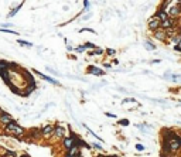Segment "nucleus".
Returning a JSON list of instances; mask_svg holds the SVG:
<instances>
[{
	"label": "nucleus",
	"instance_id": "f257e3e1",
	"mask_svg": "<svg viewBox=\"0 0 181 157\" xmlns=\"http://www.w3.org/2000/svg\"><path fill=\"white\" fill-rule=\"evenodd\" d=\"M3 130H4V133L6 134H14V136H20V134L26 133V130L17 123L16 120H13V122H10V123H7V125H4Z\"/></svg>",
	"mask_w": 181,
	"mask_h": 157
},
{
	"label": "nucleus",
	"instance_id": "f03ea898",
	"mask_svg": "<svg viewBox=\"0 0 181 157\" xmlns=\"http://www.w3.org/2000/svg\"><path fill=\"white\" fill-rule=\"evenodd\" d=\"M177 20H178V18H173V17H168L167 20L161 21V24H160V28H163V30H168V28L177 27Z\"/></svg>",
	"mask_w": 181,
	"mask_h": 157
},
{
	"label": "nucleus",
	"instance_id": "7ed1b4c3",
	"mask_svg": "<svg viewBox=\"0 0 181 157\" xmlns=\"http://www.w3.org/2000/svg\"><path fill=\"white\" fill-rule=\"evenodd\" d=\"M167 13H168V16L173 17V18H180L181 17V9L178 4H173V6H170V7L167 9Z\"/></svg>",
	"mask_w": 181,
	"mask_h": 157
},
{
	"label": "nucleus",
	"instance_id": "20e7f679",
	"mask_svg": "<svg viewBox=\"0 0 181 157\" xmlns=\"http://www.w3.org/2000/svg\"><path fill=\"white\" fill-rule=\"evenodd\" d=\"M160 24H161V21H160L156 16H153V17H150L149 18V21H147V27H149V30H151V31H156V30L160 28Z\"/></svg>",
	"mask_w": 181,
	"mask_h": 157
},
{
	"label": "nucleus",
	"instance_id": "39448f33",
	"mask_svg": "<svg viewBox=\"0 0 181 157\" xmlns=\"http://www.w3.org/2000/svg\"><path fill=\"white\" fill-rule=\"evenodd\" d=\"M54 127L55 126H53V125H45V126H43V127H40L41 129V136L43 137H51L53 133H54Z\"/></svg>",
	"mask_w": 181,
	"mask_h": 157
},
{
	"label": "nucleus",
	"instance_id": "423d86ee",
	"mask_svg": "<svg viewBox=\"0 0 181 157\" xmlns=\"http://www.w3.org/2000/svg\"><path fill=\"white\" fill-rule=\"evenodd\" d=\"M34 74H37L40 78H43L44 81H47L48 84H51V85H60V81H57V79H53L51 77H48V75H45V74H43V72H38V71H33Z\"/></svg>",
	"mask_w": 181,
	"mask_h": 157
},
{
	"label": "nucleus",
	"instance_id": "0eeeda50",
	"mask_svg": "<svg viewBox=\"0 0 181 157\" xmlns=\"http://www.w3.org/2000/svg\"><path fill=\"white\" fill-rule=\"evenodd\" d=\"M153 37L156 40H158V41H161V43H164V41H167V36H165V30H163V28H158V30H156V31H153Z\"/></svg>",
	"mask_w": 181,
	"mask_h": 157
},
{
	"label": "nucleus",
	"instance_id": "6e6552de",
	"mask_svg": "<svg viewBox=\"0 0 181 157\" xmlns=\"http://www.w3.org/2000/svg\"><path fill=\"white\" fill-rule=\"evenodd\" d=\"M72 146H77V144H75V139L71 137V136H68V137L65 136V137L62 139V147L65 150H70Z\"/></svg>",
	"mask_w": 181,
	"mask_h": 157
},
{
	"label": "nucleus",
	"instance_id": "1a4fd4ad",
	"mask_svg": "<svg viewBox=\"0 0 181 157\" xmlns=\"http://www.w3.org/2000/svg\"><path fill=\"white\" fill-rule=\"evenodd\" d=\"M13 120H14L13 116H11L10 113H7V112H1V113H0V123L3 126L10 123V122H13Z\"/></svg>",
	"mask_w": 181,
	"mask_h": 157
},
{
	"label": "nucleus",
	"instance_id": "9d476101",
	"mask_svg": "<svg viewBox=\"0 0 181 157\" xmlns=\"http://www.w3.org/2000/svg\"><path fill=\"white\" fill-rule=\"evenodd\" d=\"M53 136L58 137V139H64V137H65V127H62L61 125H57L54 127V133H53Z\"/></svg>",
	"mask_w": 181,
	"mask_h": 157
},
{
	"label": "nucleus",
	"instance_id": "9b49d317",
	"mask_svg": "<svg viewBox=\"0 0 181 157\" xmlns=\"http://www.w3.org/2000/svg\"><path fill=\"white\" fill-rule=\"evenodd\" d=\"M28 136H30V139H33V140H37L40 137H43V136H41V129H38V127H31V129L28 130Z\"/></svg>",
	"mask_w": 181,
	"mask_h": 157
},
{
	"label": "nucleus",
	"instance_id": "f8f14e48",
	"mask_svg": "<svg viewBox=\"0 0 181 157\" xmlns=\"http://www.w3.org/2000/svg\"><path fill=\"white\" fill-rule=\"evenodd\" d=\"M88 74H92V75H96V77H102L105 72H103L101 68L95 67V65H89V67H88Z\"/></svg>",
	"mask_w": 181,
	"mask_h": 157
},
{
	"label": "nucleus",
	"instance_id": "ddd939ff",
	"mask_svg": "<svg viewBox=\"0 0 181 157\" xmlns=\"http://www.w3.org/2000/svg\"><path fill=\"white\" fill-rule=\"evenodd\" d=\"M154 16L157 17L160 21H164V20H167V18L170 17V16H168V13H167L165 10H160V9H157V11L154 13Z\"/></svg>",
	"mask_w": 181,
	"mask_h": 157
},
{
	"label": "nucleus",
	"instance_id": "4468645a",
	"mask_svg": "<svg viewBox=\"0 0 181 157\" xmlns=\"http://www.w3.org/2000/svg\"><path fill=\"white\" fill-rule=\"evenodd\" d=\"M20 74H21L24 78H26V81H27L28 84H31V82H35V81H34V77L31 75V72H28V71H26V70H21V72H20Z\"/></svg>",
	"mask_w": 181,
	"mask_h": 157
},
{
	"label": "nucleus",
	"instance_id": "2eb2a0df",
	"mask_svg": "<svg viewBox=\"0 0 181 157\" xmlns=\"http://www.w3.org/2000/svg\"><path fill=\"white\" fill-rule=\"evenodd\" d=\"M0 77L4 81V84H10V71H0Z\"/></svg>",
	"mask_w": 181,
	"mask_h": 157
},
{
	"label": "nucleus",
	"instance_id": "dca6fc26",
	"mask_svg": "<svg viewBox=\"0 0 181 157\" xmlns=\"http://www.w3.org/2000/svg\"><path fill=\"white\" fill-rule=\"evenodd\" d=\"M9 71H11V72H21V68H20V65L16 63H9Z\"/></svg>",
	"mask_w": 181,
	"mask_h": 157
},
{
	"label": "nucleus",
	"instance_id": "f3484780",
	"mask_svg": "<svg viewBox=\"0 0 181 157\" xmlns=\"http://www.w3.org/2000/svg\"><path fill=\"white\" fill-rule=\"evenodd\" d=\"M33 91H35V82H31V84H28L27 88H26V92H24V96H28V95L31 94Z\"/></svg>",
	"mask_w": 181,
	"mask_h": 157
},
{
	"label": "nucleus",
	"instance_id": "a211bd4d",
	"mask_svg": "<svg viewBox=\"0 0 181 157\" xmlns=\"http://www.w3.org/2000/svg\"><path fill=\"white\" fill-rule=\"evenodd\" d=\"M103 54V50L102 48H95V50H89V53H88V55L89 57H95V55H102Z\"/></svg>",
	"mask_w": 181,
	"mask_h": 157
},
{
	"label": "nucleus",
	"instance_id": "6ab92c4d",
	"mask_svg": "<svg viewBox=\"0 0 181 157\" xmlns=\"http://www.w3.org/2000/svg\"><path fill=\"white\" fill-rule=\"evenodd\" d=\"M144 48H146L147 51H156V50H157V45H154V43H151V41H146V43H144Z\"/></svg>",
	"mask_w": 181,
	"mask_h": 157
},
{
	"label": "nucleus",
	"instance_id": "aec40b11",
	"mask_svg": "<svg viewBox=\"0 0 181 157\" xmlns=\"http://www.w3.org/2000/svg\"><path fill=\"white\" fill-rule=\"evenodd\" d=\"M173 0H161V3H160V6H158V9L160 10H165L167 11V9H168V6H170V3H171Z\"/></svg>",
	"mask_w": 181,
	"mask_h": 157
},
{
	"label": "nucleus",
	"instance_id": "412c9836",
	"mask_svg": "<svg viewBox=\"0 0 181 157\" xmlns=\"http://www.w3.org/2000/svg\"><path fill=\"white\" fill-rule=\"evenodd\" d=\"M67 153L71 154V156H78L79 154V147L78 146H72L70 150H67Z\"/></svg>",
	"mask_w": 181,
	"mask_h": 157
},
{
	"label": "nucleus",
	"instance_id": "4be33fe9",
	"mask_svg": "<svg viewBox=\"0 0 181 157\" xmlns=\"http://www.w3.org/2000/svg\"><path fill=\"white\" fill-rule=\"evenodd\" d=\"M0 71H9V61L0 60Z\"/></svg>",
	"mask_w": 181,
	"mask_h": 157
},
{
	"label": "nucleus",
	"instance_id": "5701e85b",
	"mask_svg": "<svg viewBox=\"0 0 181 157\" xmlns=\"http://www.w3.org/2000/svg\"><path fill=\"white\" fill-rule=\"evenodd\" d=\"M21 7H23V3H20V4H18V6H16V7H14V9H11V11L9 13V17L16 16V13H17V11H18V10H20V9H21Z\"/></svg>",
	"mask_w": 181,
	"mask_h": 157
},
{
	"label": "nucleus",
	"instance_id": "b1692460",
	"mask_svg": "<svg viewBox=\"0 0 181 157\" xmlns=\"http://www.w3.org/2000/svg\"><path fill=\"white\" fill-rule=\"evenodd\" d=\"M17 43H18L20 45H23V47H33V44L30 41H26V40H21V38L17 40Z\"/></svg>",
	"mask_w": 181,
	"mask_h": 157
},
{
	"label": "nucleus",
	"instance_id": "393cba45",
	"mask_svg": "<svg viewBox=\"0 0 181 157\" xmlns=\"http://www.w3.org/2000/svg\"><path fill=\"white\" fill-rule=\"evenodd\" d=\"M3 157H17V154L16 151H13V150H6L3 153Z\"/></svg>",
	"mask_w": 181,
	"mask_h": 157
},
{
	"label": "nucleus",
	"instance_id": "a878e982",
	"mask_svg": "<svg viewBox=\"0 0 181 157\" xmlns=\"http://www.w3.org/2000/svg\"><path fill=\"white\" fill-rule=\"evenodd\" d=\"M84 47H85V50H95V48H96V45H95L94 43H89V41H88V43H85V44H84Z\"/></svg>",
	"mask_w": 181,
	"mask_h": 157
},
{
	"label": "nucleus",
	"instance_id": "bb28decb",
	"mask_svg": "<svg viewBox=\"0 0 181 157\" xmlns=\"http://www.w3.org/2000/svg\"><path fill=\"white\" fill-rule=\"evenodd\" d=\"M180 78H181V74H173L170 81H173V82H178V81H180Z\"/></svg>",
	"mask_w": 181,
	"mask_h": 157
},
{
	"label": "nucleus",
	"instance_id": "cd10ccee",
	"mask_svg": "<svg viewBox=\"0 0 181 157\" xmlns=\"http://www.w3.org/2000/svg\"><path fill=\"white\" fill-rule=\"evenodd\" d=\"M129 123H130L129 119H120L118 122V125H120V126H129Z\"/></svg>",
	"mask_w": 181,
	"mask_h": 157
},
{
	"label": "nucleus",
	"instance_id": "c85d7f7f",
	"mask_svg": "<svg viewBox=\"0 0 181 157\" xmlns=\"http://www.w3.org/2000/svg\"><path fill=\"white\" fill-rule=\"evenodd\" d=\"M171 75H173V72H171V71H167L164 75H163V78H164L165 81H170V79H171Z\"/></svg>",
	"mask_w": 181,
	"mask_h": 157
},
{
	"label": "nucleus",
	"instance_id": "c756f323",
	"mask_svg": "<svg viewBox=\"0 0 181 157\" xmlns=\"http://www.w3.org/2000/svg\"><path fill=\"white\" fill-rule=\"evenodd\" d=\"M174 51H177V53H181V40L177 43V44H174Z\"/></svg>",
	"mask_w": 181,
	"mask_h": 157
},
{
	"label": "nucleus",
	"instance_id": "7c9ffc66",
	"mask_svg": "<svg viewBox=\"0 0 181 157\" xmlns=\"http://www.w3.org/2000/svg\"><path fill=\"white\" fill-rule=\"evenodd\" d=\"M170 40H171V41H173V43H174V44H177V43H178V41H180V36H178V34H174V36H173V37H171V38H170Z\"/></svg>",
	"mask_w": 181,
	"mask_h": 157
},
{
	"label": "nucleus",
	"instance_id": "2f4dec72",
	"mask_svg": "<svg viewBox=\"0 0 181 157\" xmlns=\"http://www.w3.org/2000/svg\"><path fill=\"white\" fill-rule=\"evenodd\" d=\"M106 54L109 55V57H113V55L116 54V50H113V48H108V50H106Z\"/></svg>",
	"mask_w": 181,
	"mask_h": 157
},
{
	"label": "nucleus",
	"instance_id": "473e14b6",
	"mask_svg": "<svg viewBox=\"0 0 181 157\" xmlns=\"http://www.w3.org/2000/svg\"><path fill=\"white\" fill-rule=\"evenodd\" d=\"M134 147H136V150H137V151H144V149H146V147L143 146L142 143H137V144H136Z\"/></svg>",
	"mask_w": 181,
	"mask_h": 157
},
{
	"label": "nucleus",
	"instance_id": "72a5a7b5",
	"mask_svg": "<svg viewBox=\"0 0 181 157\" xmlns=\"http://www.w3.org/2000/svg\"><path fill=\"white\" fill-rule=\"evenodd\" d=\"M0 31H3V33H7V34H18V33L13 31V30H9V28H0Z\"/></svg>",
	"mask_w": 181,
	"mask_h": 157
},
{
	"label": "nucleus",
	"instance_id": "f704fd0d",
	"mask_svg": "<svg viewBox=\"0 0 181 157\" xmlns=\"http://www.w3.org/2000/svg\"><path fill=\"white\" fill-rule=\"evenodd\" d=\"M136 102V99H133V98H125L123 99V103H134Z\"/></svg>",
	"mask_w": 181,
	"mask_h": 157
},
{
	"label": "nucleus",
	"instance_id": "c9c22d12",
	"mask_svg": "<svg viewBox=\"0 0 181 157\" xmlns=\"http://www.w3.org/2000/svg\"><path fill=\"white\" fill-rule=\"evenodd\" d=\"M84 31H88V33H92V34H96V31H95V30H92V28H81V30H79V33H84Z\"/></svg>",
	"mask_w": 181,
	"mask_h": 157
},
{
	"label": "nucleus",
	"instance_id": "e433bc0d",
	"mask_svg": "<svg viewBox=\"0 0 181 157\" xmlns=\"http://www.w3.org/2000/svg\"><path fill=\"white\" fill-rule=\"evenodd\" d=\"M74 50H75L77 53H84V51H85V47H84V45H78V47L74 48Z\"/></svg>",
	"mask_w": 181,
	"mask_h": 157
},
{
	"label": "nucleus",
	"instance_id": "4c0bfd02",
	"mask_svg": "<svg viewBox=\"0 0 181 157\" xmlns=\"http://www.w3.org/2000/svg\"><path fill=\"white\" fill-rule=\"evenodd\" d=\"M91 146H92V147H94V149H98V150H101V149H102V146H101V144H99V143H92V144H91Z\"/></svg>",
	"mask_w": 181,
	"mask_h": 157
},
{
	"label": "nucleus",
	"instance_id": "58836bf2",
	"mask_svg": "<svg viewBox=\"0 0 181 157\" xmlns=\"http://www.w3.org/2000/svg\"><path fill=\"white\" fill-rule=\"evenodd\" d=\"M84 4H85V11L89 10V0H84Z\"/></svg>",
	"mask_w": 181,
	"mask_h": 157
},
{
	"label": "nucleus",
	"instance_id": "ea45409f",
	"mask_svg": "<svg viewBox=\"0 0 181 157\" xmlns=\"http://www.w3.org/2000/svg\"><path fill=\"white\" fill-rule=\"evenodd\" d=\"M106 116H108V118H116V115H115V113H110V112H106Z\"/></svg>",
	"mask_w": 181,
	"mask_h": 157
},
{
	"label": "nucleus",
	"instance_id": "a19ab883",
	"mask_svg": "<svg viewBox=\"0 0 181 157\" xmlns=\"http://www.w3.org/2000/svg\"><path fill=\"white\" fill-rule=\"evenodd\" d=\"M177 34L180 36V38H181V26L180 27H177Z\"/></svg>",
	"mask_w": 181,
	"mask_h": 157
},
{
	"label": "nucleus",
	"instance_id": "79ce46f5",
	"mask_svg": "<svg viewBox=\"0 0 181 157\" xmlns=\"http://www.w3.org/2000/svg\"><path fill=\"white\" fill-rule=\"evenodd\" d=\"M158 63H161L160 60H153V61H150V64H158Z\"/></svg>",
	"mask_w": 181,
	"mask_h": 157
},
{
	"label": "nucleus",
	"instance_id": "37998d69",
	"mask_svg": "<svg viewBox=\"0 0 181 157\" xmlns=\"http://www.w3.org/2000/svg\"><path fill=\"white\" fill-rule=\"evenodd\" d=\"M103 67H105V68H108V70H110V68H112V65H110V64H103Z\"/></svg>",
	"mask_w": 181,
	"mask_h": 157
},
{
	"label": "nucleus",
	"instance_id": "c03bdc74",
	"mask_svg": "<svg viewBox=\"0 0 181 157\" xmlns=\"http://www.w3.org/2000/svg\"><path fill=\"white\" fill-rule=\"evenodd\" d=\"M64 157H77V156H71V154H68V153H67V154H65Z\"/></svg>",
	"mask_w": 181,
	"mask_h": 157
},
{
	"label": "nucleus",
	"instance_id": "a18cd8bd",
	"mask_svg": "<svg viewBox=\"0 0 181 157\" xmlns=\"http://www.w3.org/2000/svg\"><path fill=\"white\" fill-rule=\"evenodd\" d=\"M20 157H30V156H28V154H21Z\"/></svg>",
	"mask_w": 181,
	"mask_h": 157
},
{
	"label": "nucleus",
	"instance_id": "49530a36",
	"mask_svg": "<svg viewBox=\"0 0 181 157\" xmlns=\"http://www.w3.org/2000/svg\"><path fill=\"white\" fill-rule=\"evenodd\" d=\"M96 157H108V156H105V154H99V156H96Z\"/></svg>",
	"mask_w": 181,
	"mask_h": 157
},
{
	"label": "nucleus",
	"instance_id": "de8ad7c7",
	"mask_svg": "<svg viewBox=\"0 0 181 157\" xmlns=\"http://www.w3.org/2000/svg\"><path fill=\"white\" fill-rule=\"evenodd\" d=\"M175 1H177V4H178V3H181V0H175Z\"/></svg>",
	"mask_w": 181,
	"mask_h": 157
},
{
	"label": "nucleus",
	"instance_id": "09e8293b",
	"mask_svg": "<svg viewBox=\"0 0 181 157\" xmlns=\"http://www.w3.org/2000/svg\"><path fill=\"white\" fill-rule=\"evenodd\" d=\"M109 157H119V156H109Z\"/></svg>",
	"mask_w": 181,
	"mask_h": 157
},
{
	"label": "nucleus",
	"instance_id": "8fccbe9b",
	"mask_svg": "<svg viewBox=\"0 0 181 157\" xmlns=\"http://www.w3.org/2000/svg\"><path fill=\"white\" fill-rule=\"evenodd\" d=\"M178 6H180V9H181V3H178Z\"/></svg>",
	"mask_w": 181,
	"mask_h": 157
},
{
	"label": "nucleus",
	"instance_id": "3c124183",
	"mask_svg": "<svg viewBox=\"0 0 181 157\" xmlns=\"http://www.w3.org/2000/svg\"><path fill=\"white\" fill-rule=\"evenodd\" d=\"M77 157H82V156H81V154H78V156H77Z\"/></svg>",
	"mask_w": 181,
	"mask_h": 157
},
{
	"label": "nucleus",
	"instance_id": "603ef678",
	"mask_svg": "<svg viewBox=\"0 0 181 157\" xmlns=\"http://www.w3.org/2000/svg\"><path fill=\"white\" fill-rule=\"evenodd\" d=\"M1 112H3V110H1V108H0V113H1Z\"/></svg>",
	"mask_w": 181,
	"mask_h": 157
},
{
	"label": "nucleus",
	"instance_id": "864d4df0",
	"mask_svg": "<svg viewBox=\"0 0 181 157\" xmlns=\"http://www.w3.org/2000/svg\"><path fill=\"white\" fill-rule=\"evenodd\" d=\"M178 105H180V106H181V101H180V103H178Z\"/></svg>",
	"mask_w": 181,
	"mask_h": 157
},
{
	"label": "nucleus",
	"instance_id": "5fc2aeb1",
	"mask_svg": "<svg viewBox=\"0 0 181 157\" xmlns=\"http://www.w3.org/2000/svg\"><path fill=\"white\" fill-rule=\"evenodd\" d=\"M160 157H163V156H160Z\"/></svg>",
	"mask_w": 181,
	"mask_h": 157
}]
</instances>
